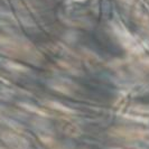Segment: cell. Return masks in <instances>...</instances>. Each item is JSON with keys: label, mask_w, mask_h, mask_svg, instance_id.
Listing matches in <instances>:
<instances>
[{"label": "cell", "mask_w": 149, "mask_h": 149, "mask_svg": "<svg viewBox=\"0 0 149 149\" xmlns=\"http://www.w3.org/2000/svg\"><path fill=\"white\" fill-rule=\"evenodd\" d=\"M118 132L125 138H139L147 134V132L141 129H126V128L120 129Z\"/></svg>", "instance_id": "6da1fadb"}]
</instances>
